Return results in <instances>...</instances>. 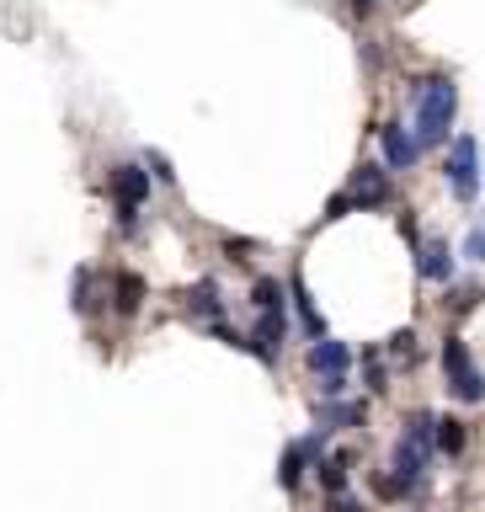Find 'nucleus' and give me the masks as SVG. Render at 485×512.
<instances>
[{
    "label": "nucleus",
    "instance_id": "1",
    "mask_svg": "<svg viewBox=\"0 0 485 512\" xmlns=\"http://www.w3.org/2000/svg\"><path fill=\"white\" fill-rule=\"evenodd\" d=\"M454 112H459V86L448 75H427L416 80V144H443L448 128H454Z\"/></svg>",
    "mask_w": 485,
    "mask_h": 512
},
{
    "label": "nucleus",
    "instance_id": "2",
    "mask_svg": "<svg viewBox=\"0 0 485 512\" xmlns=\"http://www.w3.org/2000/svg\"><path fill=\"white\" fill-rule=\"evenodd\" d=\"M443 379H448V390H454V395L464 400V406L485 400V374L475 368L470 347H464L459 336H448V342H443Z\"/></svg>",
    "mask_w": 485,
    "mask_h": 512
},
{
    "label": "nucleus",
    "instance_id": "3",
    "mask_svg": "<svg viewBox=\"0 0 485 512\" xmlns=\"http://www.w3.org/2000/svg\"><path fill=\"white\" fill-rule=\"evenodd\" d=\"M448 187H454V198H464V203L480 192V144H475V134H459L454 144H448Z\"/></svg>",
    "mask_w": 485,
    "mask_h": 512
},
{
    "label": "nucleus",
    "instance_id": "4",
    "mask_svg": "<svg viewBox=\"0 0 485 512\" xmlns=\"http://www.w3.org/2000/svg\"><path fill=\"white\" fill-rule=\"evenodd\" d=\"M112 198H118V219H123V230H134L139 203L150 198V171H144V166H112Z\"/></svg>",
    "mask_w": 485,
    "mask_h": 512
},
{
    "label": "nucleus",
    "instance_id": "5",
    "mask_svg": "<svg viewBox=\"0 0 485 512\" xmlns=\"http://www.w3.org/2000/svg\"><path fill=\"white\" fill-rule=\"evenodd\" d=\"M379 144H384L390 171H411L416 160H422V144H416V134H406L400 123H384V128H379Z\"/></svg>",
    "mask_w": 485,
    "mask_h": 512
},
{
    "label": "nucleus",
    "instance_id": "6",
    "mask_svg": "<svg viewBox=\"0 0 485 512\" xmlns=\"http://www.w3.org/2000/svg\"><path fill=\"white\" fill-rule=\"evenodd\" d=\"M347 198H352V208H379V203H390V176H384V166H363Z\"/></svg>",
    "mask_w": 485,
    "mask_h": 512
},
{
    "label": "nucleus",
    "instance_id": "7",
    "mask_svg": "<svg viewBox=\"0 0 485 512\" xmlns=\"http://www.w3.org/2000/svg\"><path fill=\"white\" fill-rule=\"evenodd\" d=\"M347 363H352V352L336 342V336H320V342L310 347V368H315V374H326V379H342Z\"/></svg>",
    "mask_w": 485,
    "mask_h": 512
},
{
    "label": "nucleus",
    "instance_id": "8",
    "mask_svg": "<svg viewBox=\"0 0 485 512\" xmlns=\"http://www.w3.org/2000/svg\"><path fill=\"white\" fill-rule=\"evenodd\" d=\"M416 272H422L427 283H448V278H454V256H448L443 240H432V246H422V256H416Z\"/></svg>",
    "mask_w": 485,
    "mask_h": 512
},
{
    "label": "nucleus",
    "instance_id": "9",
    "mask_svg": "<svg viewBox=\"0 0 485 512\" xmlns=\"http://www.w3.org/2000/svg\"><path fill=\"white\" fill-rule=\"evenodd\" d=\"M112 288H118V299H112V304H118V315H134L144 304V278H139V272H118V283H112Z\"/></svg>",
    "mask_w": 485,
    "mask_h": 512
},
{
    "label": "nucleus",
    "instance_id": "10",
    "mask_svg": "<svg viewBox=\"0 0 485 512\" xmlns=\"http://www.w3.org/2000/svg\"><path fill=\"white\" fill-rule=\"evenodd\" d=\"M251 304H256V315H283V283L278 278H262L251 288Z\"/></svg>",
    "mask_w": 485,
    "mask_h": 512
},
{
    "label": "nucleus",
    "instance_id": "11",
    "mask_svg": "<svg viewBox=\"0 0 485 512\" xmlns=\"http://www.w3.org/2000/svg\"><path fill=\"white\" fill-rule=\"evenodd\" d=\"M432 443H438L443 454H464V422H459V416H438V432H432Z\"/></svg>",
    "mask_w": 485,
    "mask_h": 512
},
{
    "label": "nucleus",
    "instance_id": "12",
    "mask_svg": "<svg viewBox=\"0 0 485 512\" xmlns=\"http://www.w3.org/2000/svg\"><path fill=\"white\" fill-rule=\"evenodd\" d=\"M187 310H192V315H219V310H224V304H219V283L187 288Z\"/></svg>",
    "mask_w": 485,
    "mask_h": 512
},
{
    "label": "nucleus",
    "instance_id": "13",
    "mask_svg": "<svg viewBox=\"0 0 485 512\" xmlns=\"http://www.w3.org/2000/svg\"><path fill=\"white\" fill-rule=\"evenodd\" d=\"M368 416V406H326L320 411V427H358Z\"/></svg>",
    "mask_w": 485,
    "mask_h": 512
},
{
    "label": "nucleus",
    "instance_id": "14",
    "mask_svg": "<svg viewBox=\"0 0 485 512\" xmlns=\"http://www.w3.org/2000/svg\"><path fill=\"white\" fill-rule=\"evenodd\" d=\"M315 470H320V486L326 491H336V496L347 491V459H320Z\"/></svg>",
    "mask_w": 485,
    "mask_h": 512
},
{
    "label": "nucleus",
    "instance_id": "15",
    "mask_svg": "<svg viewBox=\"0 0 485 512\" xmlns=\"http://www.w3.org/2000/svg\"><path fill=\"white\" fill-rule=\"evenodd\" d=\"M294 304H299V315H304V326L315 331V342H320V315H315V304H310V294H304V283L294 278Z\"/></svg>",
    "mask_w": 485,
    "mask_h": 512
},
{
    "label": "nucleus",
    "instance_id": "16",
    "mask_svg": "<svg viewBox=\"0 0 485 512\" xmlns=\"http://www.w3.org/2000/svg\"><path fill=\"white\" fill-rule=\"evenodd\" d=\"M464 256H470V262H485V219H475V230L464 235Z\"/></svg>",
    "mask_w": 485,
    "mask_h": 512
},
{
    "label": "nucleus",
    "instance_id": "17",
    "mask_svg": "<svg viewBox=\"0 0 485 512\" xmlns=\"http://www.w3.org/2000/svg\"><path fill=\"white\" fill-rule=\"evenodd\" d=\"M374 491H379V496H390V502H395V496H406L411 486H406L400 475H374Z\"/></svg>",
    "mask_w": 485,
    "mask_h": 512
},
{
    "label": "nucleus",
    "instance_id": "18",
    "mask_svg": "<svg viewBox=\"0 0 485 512\" xmlns=\"http://www.w3.org/2000/svg\"><path fill=\"white\" fill-rule=\"evenodd\" d=\"M390 352H395V358H416V336L411 331H395L390 336Z\"/></svg>",
    "mask_w": 485,
    "mask_h": 512
},
{
    "label": "nucleus",
    "instance_id": "19",
    "mask_svg": "<svg viewBox=\"0 0 485 512\" xmlns=\"http://www.w3.org/2000/svg\"><path fill=\"white\" fill-rule=\"evenodd\" d=\"M331 512H363V507L352 502V496H336V502H331Z\"/></svg>",
    "mask_w": 485,
    "mask_h": 512
},
{
    "label": "nucleus",
    "instance_id": "20",
    "mask_svg": "<svg viewBox=\"0 0 485 512\" xmlns=\"http://www.w3.org/2000/svg\"><path fill=\"white\" fill-rule=\"evenodd\" d=\"M374 6H379V0H352V11H358V16H368Z\"/></svg>",
    "mask_w": 485,
    "mask_h": 512
}]
</instances>
